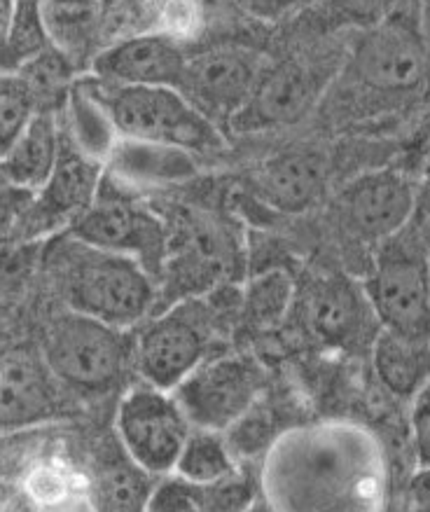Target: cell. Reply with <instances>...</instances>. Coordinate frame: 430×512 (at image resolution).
Returning a JSON list of instances; mask_svg holds the SVG:
<instances>
[{
    "label": "cell",
    "mask_w": 430,
    "mask_h": 512,
    "mask_svg": "<svg viewBox=\"0 0 430 512\" xmlns=\"http://www.w3.org/2000/svg\"><path fill=\"white\" fill-rule=\"evenodd\" d=\"M335 435L302 438L300 454H279L269 473V512H381L384 475L377 452Z\"/></svg>",
    "instance_id": "cell-1"
},
{
    "label": "cell",
    "mask_w": 430,
    "mask_h": 512,
    "mask_svg": "<svg viewBox=\"0 0 430 512\" xmlns=\"http://www.w3.org/2000/svg\"><path fill=\"white\" fill-rule=\"evenodd\" d=\"M57 267L68 307L113 328L136 325L155 302L152 274L127 255L101 251L68 237L47 253Z\"/></svg>",
    "instance_id": "cell-2"
},
{
    "label": "cell",
    "mask_w": 430,
    "mask_h": 512,
    "mask_svg": "<svg viewBox=\"0 0 430 512\" xmlns=\"http://www.w3.org/2000/svg\"><path fill=\"white\" fill-rule=\"evenodd\" d=\"M428 71L426 33L419 12L402 3L365 29L344 64L342 82L367 101H400L421 92Z\"/></svg>",
    "instance_id": "cell-3"
},
{
    "label": "cell",
    "mask_w": 430,
    "mask_h": 512,
    "mask_svg": "<svg viewBox=\"0 0 430 512\" xmlns=\"http://www.w3.org/2000/svg\"><path fill=\"white\" fill-rule=\"evenodd\" d=\"M101 110L110 129L136 143L199 152L223 145L218 127L173 87L106 85Z\"/></svg>",
    "instance_id": "cell-4"
},
{
    "label": "cell",
    "mask_w": 430,
    "mask_h": 512,
    "mask_svg": "<svg viewBox=\"0 0 430 512\" xmlns=\"http://www.w3.org/2000/svg\"><path fill=\"white\" fill-rule=\"evenodd\" d=\"M428 293L426 244L405 225L379 244L365 297L381 328L402 337L428 339Z\"/></svg>",
    "instance_id": "cell-5"
},
{
    "label": "cell",
    "mask_w": 430,
    "mask_h": 512,
    "mask_svg": "<svg viewBox=\"0 0 430 512\" xmlns=\"http://www.w3.org/2000/svg\"><path fill=\"white\" fill-rule=\"evenodd\" d=\"M43 358L57 382L99 393L122 379L129 344L124 330L68 311L47 330Z\"/></svg>",
    "instance_id": "cell-6"
},
{
    "label": "cell",
    "mask_w": 430,
    "mask_h": 512,
    "mask_svg": "<svg viewBox=\"0 0 430 512\" xmlns=\"http://www.w3.org/2000/svg\"><path fill=\"white\" fill-rule=\"evenodd\" d=\"M68 237L101 251L127 255L155 274L169 255V230L134 199L99 185L94 202L73 220Z\"/></svg>",
    "instance_id": "cell-7"
},
{
    "label": "cell",
    "mask_w": 430,
    "mask_h": 512,
    "mask_svg": "<svg viewBox=\"0 0 430 512\" xmlns=\"http://www.w3.org/2000/svg\"><path fill=\"white\" fill-rule=\"evenodd\" d=\"M262 391L260 365L244 356L206 358L169 391L192 428L225 433L246 417Z\"/></svg>",
    "instance_id": "cell-8"
},
{
    "label": "cell",
    "mask_w": 430,
    "mask_h": 512,
    "mask_svg": "<svg viewBox=\"0 0 430 512\" xmlns=\"http://www.w3.org/2000/svg\"><path fill=\"white\" fill-rule=\"evenodd\" d=\"M213 323L199 302H183L152 318L136 339V365L145 382L173 391L208 358Z\"/></svg>",
    "instance_id": "cell-9"
},
{
    "label": "cell",
    "mask_w": 430,
    "mask_h": 512,
    "mask_svg": "<svg viewBox=\"0 0 430 512\" xmlns=\"http://www.w3.org/2000/svg\"><path fill=\"white\" fill-rule=\"evenodd\" d=\"M192 426L169 391L145 386L129 391L117 410L124 454L150 475L173 473Z\"/></svg>",
    "instance_id": "cell-10"
},
{
    "label": "cell",
    "mask_w": 430,
    "mask_h": 512,
    "mask_svg": "<svg viewBox=\"0 0 430 512\" xmlns=\"http://www.w3.org/2000/svg\"><path fill=\"white\" fill-rule=\"evenodd\" d=\"M267 64L244 47H215L187 57L178 92L215 127L230 124L246 106Z\"/></svg>",
    "instance_id": "cell-11"
},
{
    "label": "cell",
    "mask_w": 430,
    "mask_h": 512,
    "mask_svg": "<svg viewBox=\"0 0 430 512\" xmlns=\"http://www.w3.org/2000/svg\"><path fill=\"white\" fill-rule=\"evenodd\" d=\"M414 183L400 171L381 169L346 185L337 199V216L353 237L381 244L414 218Z\"/></svg>",
    "instance_id": "cell-12"
},
{
    "label": "cell",
    "mask_w": 430,
    "mask_h": 512,
    "mask_svg": "<svg viewBox=\"0 0 430 512\" xmlns=\"http://www.w3.org/2000/svg\"><path fill=\"white\" fill-rule=\"evenodd\" d=\"M101 185V171L94 157H89L80 145H71L61 138L59 159L50 178L38 192H33L29 206L19 218L26 237L59 230L61 225H73V220L94 202Z\"/></svg>",
    "instance_id": "cell-13"
},
{
    "label": "cell",
    "mask_w": 430,
    "mask_h": 512,
    "mask_svg": "<svg viewBox=\"0 0 430 512\" xmlns=\"http://www.w3.org/2000/svg\"><path fill=\"white\" fill-rule=\"evenodd\" d=\"M321 87L323 82L311 66L297 61L267 66L230 127L237 131H262L300 122L314 108Z\"/></svg>",
    "instance_id": "cell-14"
},
{
    "label": "cell",
    "mask_w": 430,
    "mask_h": 512,
    "mask_svg": "<svg viewBox=\"0 0 430 512\" xmlns=\"http://www.w3.org/2000/svg\"><path fill=\"white\" fill-rule=\"evenodd\" d=\"M59 407L57 377L29 347L0 351V431L50 419Z\"/></svg>",
    "instance_id": "cell-15"
},
{
    "label": "cell",
    "mask_w": 430,
    "mask_h": 512,
    "mask_svg": "<svg viewBox=\"0 0 430 512\" xmlns=\"http://www.w3.org/2000/svg\"><path fill=\"white\" fill-rule=\"evenodd\" d=\"M187 54L169 36H136L122 40L92 61V71L106 85L178 87Z\"/></svg>",
    "instance_id": "cell-16"
},
{
    "label": "cell",
    "mask_w": 430,
    "mask_h": 512,
    "mask_svg": "<svg viewBox=\"0 0 430 512\" xmlns=\"http://www.w3.org/2000/svg\"><path fill=\"white\" fill-rule=\"evenodd\" d=\"M325 159L311 150H288L253 171L251 188L262 202L286 213H302L321 197Z\"/></svg>",
    "instance_id": "cell-17"
},
{
    "label": "cell",
    "mask_w": 430,
    "mask_h": 512,
    "mask_svg": "<svg viewBox=\"0 0 430 512\" xmlns=\"http://www.w3.org/2000/svg\"><path fill=\"white\" fill-rule=\"evenodd\" d=\"M61 134L54 113H36L0 155V178L22 192H38L59 159Z\"/></svg>",
    "instance_id": "cell-18"
},
{
    "label": "cell",
    "mask_w": 430,
    "mask_h": 512,
    "mask_svg": "<svg viewBox=\"0 0 430 512\" xmlns=\"http://www.w3.org/2000/svg\"><path fill=\"white\" fill-rule=\"evenodd\" d=\"M372 363L379 382L393 396L414 398L428 386V339H412L381 328L372 344Z\"/></svg>",
    "instance_id": "cell-19"
},
{
    "label": "cell",
    "mask_w": 430,
    "mask_h": 512,
    "mask_svg": "<svg viewBox=\"0 0 430 512\" xmlns=\"http://www.w3.org/2000/svg\"><path fill=\"white\" fill-rule=\"evenodd\" d=\"M38 12L54 50L75 66L92 50L101 24V0H38Z\"/></svg>",
    "instance_id": "cell-20"
},
{
    "label": "cell",
    "mask_w": 430,
    "mask_h": 512,
    "mask_svg": "<svg viewBox=\"0 0 430 512\" xmlns=\"http://www.w3.org/2000/svg\"><path fill=\"white\" fill-rule=\"evenodd\" d=\"M152 489L150 473L124 454L101 463L87 503L92 512H148Z\"/></svg>",
    "instance_id": "cell-21"
},
{
    "label": "cell",
    "mask_w": 430,
    "mask_h": 512,
    "mask_svg": "<svg viewBox=\"0 0 430 512\" xmlns=\"http://www.w3.org/2000/svg\"><path fill=\"white\" fill-rule=\"evenodd\" d=\"M309 321L328 342H346L363 323V302L342 281H323L309 297Z\"/></svg>",
    "instance_id": "cell-22"
},
{
    "label": "cell",
    "mask_w": 430,
    "mask_h": 512,
    "mask_svg": "<svg viewBox=\"0 0 430 512\" xmlns=\"http://www.w3.org/2000/svg\"><path fill=\"white\" fill-rule=\"evenodd\" d=\"M173 473L187 482L206 487V484H215L237 473V463H234L223 433L192 428L180 449Z\"/></svg>",
    "instance_id": "cell-23"
},
{
    "label": "cell",
    "mask_w": 430,
    "mask_h": 512,
    "mask_svg": "<svg viewBox=\"0 0 430 512\" xmlns=\"http://www.w3.org/2000/svg\"><path fill=\"white\" fill-rule=\"evenodd\" d=\"M50 47V38L38 12V0H17L8 33L0 45V71L17 73Z\"/></svg>",
    "instance_id": "cell-24"
},
{
    "label": "cell",
    "mask_w": 430,
    "mask_h": 512,
    "mask_svg": "<svg viewBox=\"0 0 430 512\" xmlns=\"http://www.w3.org/2000/svg\"><path fill=\"white\" fill-rule=\"evenodd\" d=\"M71 71V61L54 50V47H50V50L29 61L24 68H19L17 73L24 80V85L29 87L38 113H54L61 99H64V94L68 92Z\"/></svg>",
    "instance_id": "cell-25"
},
{
    "label": "cell",
    "mask_w": 430,
    "mask_h": 512,
    "mask_svg": "<svg viewBox=\"0 0 430 512\" xmlns=\"http://www.w3.org/2000/svg\"><path fill=\"white\" fill-rule=\"evenodd\" d=\"M293 302V279L281 269L260 274L246 290V314L253 323L269 328L286 316Z\"/></svg>",
    "instance_id": "cell-26"
},
{
    "label": "cell",
    "mask_w": 430,
    "mask_h": 512,
    "mask_svg": "<svg viewBox=\"0 0 430 512\" xmlns=\"http://www.w3.org/2000/svg\"><path fill=\"white\" fill-rule=\"evenodd\" d=\"M36 113V103L19 73L0 71V155L15 143Z\"/></svg>",
    "instance_id": "cell-27"
},
{
    "label": "cell",
    "mask_w": 430,
    "mask_h": 512,
    "mask_svg": "<svg viewBox=\"0 0 430 512\" xmlns=\"http://www.w3.org/2000/svg\"><path fill=\"white\" fill-rule=\"evenodd\" d=\"M402 0H323V15L335 26L370 29L398 8Z\"/></svg>",
    "instance_id": "cell-28"
},
{
    "label": "cell",
    "mask_w": 430,
    "mask_h": 512,
    "mask_svg": "<svg viewBox=\"0 0 430 512\" xmlns=\"http://www.w3.org/2000/svg\"><path fill=\"white\" fill-rule=\"evenodd\" d=\"M412 440L416 449V459L419 466H428V452H430V412H428V386L421 389L412 398Z\"/></svg>",
    "instance_id": "cell-29"
},
{
    "label": "cell",
    "mask_w": 430,
    "mask_h": 512,
    "mask_svg": "<svg viewBox=\"0 0 430 512\" xmlns=\"http://www.w3.org/2000/svg\"><path fill=\"white\" fill-rule=\"evenodd\" d=\"M31 197L33 195H29V192L12 188L8 181L0 178V230L19 223V218H22L26 206H29Z\"/></svg>",
    "instance_id": "cell-30"
},
{
    "label": "cell",
    "mask_w": 430,
    "mask_h": 512,
    "mask_svg": "<svg viewBox=\"0 0 430 512\" xmlns=\"http://www.w3.org/2000/svg\"><path fill=\"white\" fill-rule=\"evenodd\" d=\"M311 3H316V0H251V10L258 17L279 19L290 15V12L307 8Z\"/></svg>",
    "instance_id": "cell-31"
},
{
    "label": "cell",
    "mask_w": 430,
    "mask_h": 512,
    "mask_svg": "<svg viewBox=\"0 0 430 512\" xmlns=\"http://www.w3.org/2000/svg\"><path fill=\"white\" fill-rule=\"evenodd\" d=\"M17 0H0V45H3L5 33H8L12 12H15Z\"/></svg>",
    "instance_id": "cell-32"
},
{
    "label": "cell",
    "mask_w": 430,
    "mask_h": 512,
    "mask_svg": "<svg viewBox=\"0 0 430 512\" xmlns=\"http://www.w3.org/2000/svg\"><path fill=\"white\" fill-rule=\"evenodd\" d=\"M52 512H92V510H89L87 501H78V498L71 501V498H68V501H59L54 505Z\"/></svg>",
    "instance_id": "cell-33"
},
{
    "label": "cell",
    "mask_w": 430,
    "mask_h": 512,
    "mask_svg": "<svg viewBox=\"0 0 430 512\" xmlns=\"http://www.w3.org/2000/svg\"><path fill=\"white\" fill-rule=\"evenodd\" d=\"M244 512H269V510L265 508V505H262V508H260V505H255V503H253V505H251V508H246Z\"/></svg>",
    "instance_id": "cell-34"
}]
</instances>
